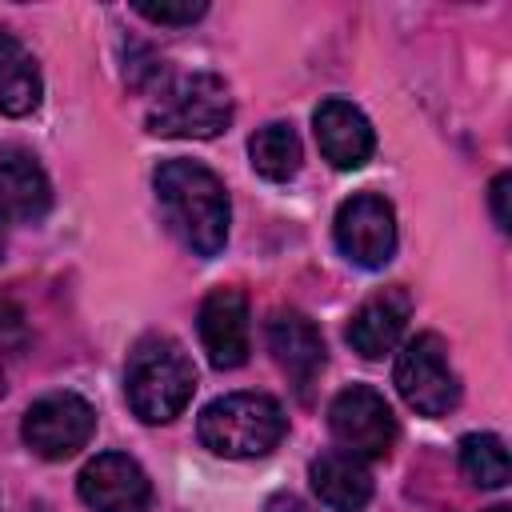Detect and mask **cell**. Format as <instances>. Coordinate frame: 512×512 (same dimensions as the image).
I'll use <instances>...</instances> for the list:
<instances>
[{
  "mask_svg": "<svg viewBox=\"0 0 512 512\" xmlns=\"http://www.w3.org/2000/svg\"><path fill=\"white\" fill-rule=\"evenodd\" d=\"M156 204L164 212L168 232L192 252V256H220L228 244L232 204L224 180L204 168L200 160H164L152 176Z\"/></svg>",
  "mask_w": 512,
  "mask_h": 512,
  "instance_id": "cell-1",
  "label": "cell"
},
{
  "mask_svg": "<svg viewBox=\"0 0 512 512\" xmlns=\"http://www.w3.org/2000/svg\"><path fill=\"white\" fill-rule=\"evenodd\" d=\"M196 392V368L172 336H144L128 352L124 396L144 424H168Z\"/></svg>",
  "mask_w": 512,
  "mask_h": 512,
  "instance_id": "cell-2",
  "label": "cell"
},
{
  "mask_svg": "<svg viewBox=\"0 0 512 512\" xmlns=\"http://www.w3.org/2000/svg\"><path fill=\"white\" fill-rule=\"evenodd\" d=\"M284 432H288V416L280 400H272L268 392H228L212 400L196 424L200 444L228 460L264 456L284 440Z\"/></svg>",
  "mask_w": 512,
  "mask_h": 512,
  "instance_id": "cell-3",
  "label": "cell"
},
{
  "mask_svg": "<svg viewBox=\"0 0 512 512\" xmlns=\"http://www.w3.org/2000/svg\"><path fill=\"white\" fill-rule=\"evenodd\" d=\"M232 124V92L216 72H184L176 76L160 100L148 108V132L212 140Z\"/></svg>",
  "mask_w": 512,
  "mask_h": 512,
  "instance_id": "cell-4",
  "label": "cell"
},
{
  "mask_svg": "<svg viewBox=\"0 0 512 512\" xmlns=\"http://www.w3.org/2000/svg\"><path fill=\"white\" fill-rule=\"evenodd\" d=\"M392 380L404 404L420 416H448L460 404V376L448 364V344L436 332H420L400 348Z\"/></svg>",
  "mask_w": 512,
  "mask_h": 512,
  "instance_id": "cell-5",
  "label": "cell"
},
{
  "mask_svg": "<svg viewBox=\"0 0 512 512\" xmlns=\"http://www.w3.org/2000/svg\"><path fill=\"white\" fill-rule=\"evenodd\" d=\"M328 432L340 452L356 460H384L396 444V416L376 388L352 384L328 404Z\"/></svg>",
  "mask_w": 512,
  "mask_h": 512,
  "instance_id": "cell-6",
  "label": "cell"
},
{
  "mask_svg": "<svg viewBox=\"0 0 512 512\" xmlns=\"http://www.w3.org/2000/svg\"><path fill=\"white\" fill-rule=\"evenodd\" d=\"M92 432H96V412L76 392L40 396L24 412V424H20L24 444L36 456H44V460H68V456H76L92 440Z\"/></svg>",
  "mask_w": 512,
  "mask_h": 512,
  "instance_id": "cell-7",
  "label": "cell"
},
{
  "mask_svg": "<svg viewBox=\"0 0 512 512\" xmlns=\"http://www.w3.org/2000/svg\"><path fill=\"white\" fill-rule=\"evenodd\" d=\"M336 248L360 268H384L396 252V212L380 192H356L336 208Z\"/></svg>",
  "mask_w": 512,
  "mask_h": 512,
  "instance_id": "cell-8",
  "label": "cell"
},
{
  "mask_svg": "<svg viewBox=\"0 0 512 512\" xmlns=\"http://www.w3.org/2000/svg\"><path fill=\"white\" fill-rule=\"evenodd\" d=\"M76 492L92 512H148L152 504L148 472L128 452L92 456L76 476Z\"/></svg>",
  "mask_w": 512,
  "mask_h": 512,
  "instance_id": "cell-9",
  "label": "cell"
},
{
  "mask_svg": "<svg viewBox=\"0 0 512 512\" xmlns=\"http://www.w3.org/2000/svg\"><path fill=\"white\" fill-rule=\"evenodd\" d=\"M200 344L208 352V364L228 372L248 360V300L240 288H216L200 304Z\"/></svg>",
  "mask_w": 512,
  "mask_h": 512,
  "instance_id": "cell-10",
  "label": "cell"
},
{
  "mask_svg": "<svg viewBox=\"0 0 512 512\" xmlns=\"http://www.w3.org/2000/svg\"><path fill=\"white\" fill-rule=\"evenodd\" d=\"M52 208V184L40 160L20 144H0V224H36Z\"/></svg>",
  "mask_w": 512,
  "mask_h": 512,
  "instance_id": "cell-11",
  "label": "cell"
},
{
  "mask_svg": "<svg viewBox=\"0 0 512 512\" xmlns=\"http://www.w3.org/2000/svg\"><path fill=\"white\" fill-rule=\"evenodd\" d=\"M312 128H316V144L324 152V160L340 172H352V168H364L372 148H376V132L368 124V116L340 100V96H328L316 112H312Z\"/></svg>",
  "mask_w": 512,
  "mask_h": 512,
  "instance_id": "cell-12",
  "label": "cell"
},
{
  "mask_svg": "<svg viewBox=\"0 0 512 512\" xmlns=\"http://www.w3.org/2000/svg\"><path fill=\"white\" fill-rule=\"evenodd\" d=\"M268 348L276 356V364L284 368V376L292 380V388L300 396H308V388L316 384L320 368H324V340H320V328L292 312V308H280L272 312L268 320Z\"/></svg>",
  "mask_w": 512,
  "mask_h": 512,
  "instance_id": "cell-13",
  "label": "cell"
},
{
  "mask_svg": "<svg viewBox=\"0 0 512 512\" xmlns=\"http://www.w3.org/2000/svg\"><path fill=\"white\" fill-rule=\"evenodd\" d=\"M408 316H412V300H408V292H404L400 284H392V288L368 296V300L352 312L344 336H348L352 352H360L364 360H380L384 352L396 348V340H400Z\"/></svg>",
  "mask_w": 512,
  "mask_h": 512,
  "instance_id": "cell-14",
  "label": "cell"
},
{
  "mask_svg": "<svg viewBox=\"0 0 512 512\" xmlns=\"http://www.w3.org/2000/svg\"><path fill=\"white\" fill-rule=\"evenodd\" d=\"M308 480L320 504H328L332 512H360L372 500V476L348 452H320L308 464Z\"/></svg>",
  "mask_w": 512,
  "mask_h": 512,
  "instance_id": "cell-15",
  "label": "cell"
},
{
  "mask_svg": "<svg viewBox=\"0 0 512 512\" xmlns=\"http://www.w3.org/2000/svg\"><path fill=\"white\" fill-rule=\"evenodd\" d=\"M40 68L28 56V48L0 28V112L4 116H28L40 104Z\"/></svg>",
  "mask_w": 512,
  "mask_h": 512,
  "instance_id": "cell-16",
  "label": "cell"
},
{
  "mask_svg": "<svg viewBox=\"0 0 512 512\" xmlns=\"http://www.w3.org/2000/svg\"><path fill=\"white\" fill-rule=\"evenodd\" d=\"M248 156H252V168L264 176V180H292L300 172V160H304V148H300V136L292 124L284 120H272L264 128L252 132L248 140Z\"/></svg>",
  "mask_w": 512,
  "mask_h": 512,
  "instance_id": "cell-17",
  "label": "cell"
},
{
  "mask_svg": "<svg viewBox=\"0 0 512 512\" xmlns=\"http://www.w3.org/2000/svg\"><path fill=\"white\" fill-rule=\"evenodd\" d=\"M460 472L480 488L508 484V448L492 432H468L460 440Z\"/></svg>",
  "mask_w": 512,
  "mask_h": 512,
  "instance_id": "cell-18",
  "label": "cell"
},
{
  "mask_svg": "<svg viewBox=\"0 0 512 512\" xmlns=\"http://www.w3.org/2000/svg\"><path fill=\"white\" fill-rule=\"evenodd\" d=\"M132 8H136L144 20H152V24H192V20H200V16L208 12V4H200V0H196V4H192V0H184V4H164V0L152 4V0H136Z\"/></svg>",
  "mask_w": 512,
  "mask_h": 512,
  "instance_id": "cell-19",
  "label": "cell"
},
{
  "mask_svg": "<svg viewBox=\"0 0 512 512\" xmlns=\"http://www.w3.org/2000/svg\"><path fill=\"white\" fill-rule=\"evenodd\" d=\"M28 340V324H24V312L12 304V300H0V360L8 352H20Z\"/></svg>",
  "mask_w": 512,
  "mask_h": 512,
  "instance_id": "cell-20",
  "label": "cell"
},
{
  "mask_svg": "<svg viewBox=\"0 0 512 512\" xmlns=\"http://www.w3.org/2000/svg\"><path fill=\"white\" fill-rule=\"evenodd\" d=\"M508 188H512V176H508V172H500V176L492 180V188H488L492 216H496V228H500V232L512 228V216H508Z\"/></svg>",
  "mask_w": 512,
  "mask_h": 512,
  "instance_id": "cell-21",
  "label": "cell"
},
{
  "mask_svg": "<svg viewBox=\"0 0 512 512\" xmlns=\"http://www.w3.org/2000/svg\"><path fill=\"white\" fill-rule=\"evenodd\" d=\"M264 512H312L296 492H276L264 500Z\"/></svg>",
  "mask_w": 512,
  "mask_h": 512,
  "instance_id": "cell-22",
  "label": "cell"
},
{
  "mask_svg": "<svg viewBox=\"0 0 512 512\" xmlns=\"http://www.w3.org/2000/svg\"><path fill=\"white\" fill-rule=\"evenodd\" d=\"M0 396H4V364H0Z\"/></svg>",
  "mask_w": 512,
  "mask_h": 512,
  "instance_id": "cell-23",
  "label": "cell"
},
{
  "mask_svg": "<svg viewBox=\"0 0 512 512\" xmlns=\"http://www.w3.org/2000/svg\"><path fill=\"white\" fill-rule=\"evenodd\" d=\"M488 512H508V508H504V504H496V508H488Z\"/></svg>",
  "mask_w": 512,
  "mask_h": 512,
  "instance_id": "cell-24",
  "label": "cell"
}]
</instances>
